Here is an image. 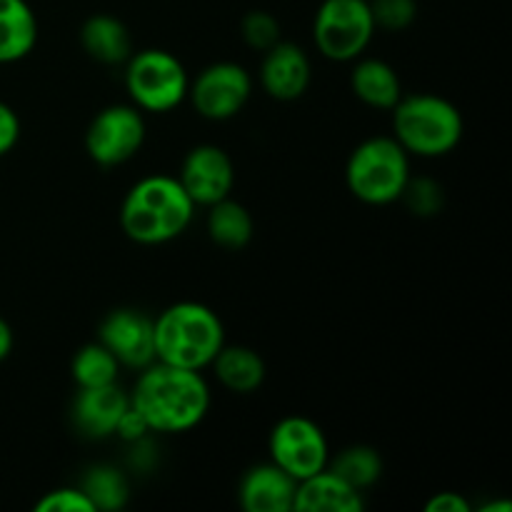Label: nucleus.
<instances>
[{
  "label": "nucleus",
  "mask_w": 512,
  "mask_h": 512,
  "mask_svg": "<svg viewBox=\"0 0 512 512\" xmlns=\"http://www.w3.org/2000/svg\"><path fill=\"white\" fill-rule=\"evenodd\" d=\"M118 373L120 363L103 343L83 345L70 363V375L78 388H100V385L118 383Z\"/></svg>",
  "instance_id": "24"
},
{
  "label": "nucleus",
  "mask_w": 512,
  "mask_h": 512,
  "mask_svg": "<svg viewBox=\"0 0 512 512\" xmlns=\"http://www.w3.org/2000/svg\"><path fill=\"white\" fill-rule=\"evenodd\" d=\"M138 373L130 405L143 415L153 433H188L210 413L213 393L203 370L175 368L153 360Z\"/></svg>",
  "instance_id": "1"
},
{
  "label": "nucleus",
  "mask_w": 512,
  "mask_h": 512,
  "mask_svg": "<svg viewBox=\"0 0 512 512\" xmlns=\"http://www.w3.org/2000/svg\"><path fill=\"white\" fill-rule=\"evenodd\" d=\"M35 512H95L80 488H55L35 503Z\"/></svg>",
  "instance_id": "28"
},
{
  "label": "nucleus",
  "mask_w": 512,
  "mask_h": 512,
  "mask_svg": "<svg viewBox=\"0 0 512 512\" xmlns=\"http://www.w3.org/2000/svg\"><path fill=\"white\" fill-rule=\"evenodd\" d=\"M293 510L298 512H363L365 498L358 488L340 480L328 468L300 480Z\"/></svg>",
  "instance_id": "16"
},
{
  "label": "nucleus",
  "mask_w": 512,
  "mask_h": 512,
  "mask_svg": "<svg viewBox=\"0 0 512 512\" xmlns=\"http://www.w3.org/2000/svg\"><path fill=\"white\" fill-rule=\"evenodd\" d=\"M400 200H403V203L408 205L410 213L418 215V218H433V215H438L440 210H443L445 190L438 180L420 175V178L408 180Z\"/></svg>",
  "instance_id": "25"
},
{
  "label": "nucleus",
  "mask_w": 512,
  "mask_h": 512,
  "mask_svg": "<svg viewBox=\"0 0 512 512\" xmlns=\"http://www.w3.org/2000/svg\"><path fill=\"white\" fill-rule=\"evenodd\" d=\"M375 28L400 33L418 18V0H368Z\"/></svg>",
  "instance_id": "26"
},
{
  "label": "nucleus",
  "mask_w": 512,
  "mask_h": 512,
  "mask_svg": "<svg viewBox=\"0 0 512 512\" xmlns=\"http://www.w3.org/2000/svg\"><path fill=\"white\" fill-rule=\"evenodd\" d=\"M250 95H253V78L243 65L233 60H220L203 68L188 90L195 113L213 123L235 118L248 105Z\"/></svg>",
  "instance_id": "10"
},
{
  "label": "nucleus",
  "mask_w": 512,
  "mask_h": 512,
  "mask_svg": "<svg viewBox=\"0 0 512 512\" xmlns=\"http://www.w3.org/2000/svg\"><path fill=\"white\" fill-rule=\"evenodd\" d=\"M195 203L178 178L165 173L140 178L120 205V228L138 245H165L178 240L193 223Z\"/></svg>",
  "instance_id": "2"
},
{
  "label": "nucleus",
  "mask_w": 512,
  "mask_h": 512,
  "mask_svg": "<svg viewBox=\"0 0 512 512\" xmlns=\"http://www.w3.org/2000/svg\"><path fill=\"white\" fill-rule=\"evenodd\" d=\"M98 343L113 353L120 368L143 370L155 360L153 318L138 308H115L103 318Z\"/></svg>",
  "instance_id": "12"
},
{
  "label": "nucleus",
  "mask_w": 512,
  "mask_h": 512,
  "mask_svg": "<svg viewBox=\"0 0 512 512\" xmlns=\"http://www.w3.org/2000/svg\"><path fill=\"white\" fill-rule=\"evenodd\" d=\"M150 433H153V430L148 428L145 418L138 413V410L133 408V405L125 410L123 418H120V423H118V428H115V435H118V438L123 440V443H128V445H133V443H138V440L148 438Z\"/></svg>",
  "instance_id": "29"
},
{
  "label": "nucleus",
  "mask_w": 512,
  "mask_h": 512,
  "mask_svg": "<svg viewBox=\"0 0 512 512\" xmlns=\"http://www.w3.org/2000/svg\"><path fill=\"white\" fill-rule=\"evenodd\" d=\"M350 88L363 105L375 110H393L403 98V83L390 63L360 55L350 73Z\"/></svg>",
  "instance_id": "17"
},
{
  "label": "nucleus",
  "mask_w": 512,
  "mask_h": 512,
  "mask_svg": "<svg viewBox=\"0 0 512 512\" xmlns=\"http://www.w3.org/2000/svg\"><path fill=\"white\" fill-rule=\"evenodd\" d=\"M270 463L288 473L295 483L328 468L330 445L323 428L305 415L278 420L268 438Z\"/></svg>",
  "instance_id": "8"
},
{
  "label": "nucleus",
  "mask_w": 512,
  "mask_h": 512,
  "mask_svg": "<svg viewBox=\"0 0 512 512\" xmlns=\"http://www.w3.org/2000/svg\"><path fill=\"white\" fill-rule=\"evenodd\" d=\"M80 45L103 65H123L133 55V35L128 25L108 13L90 15L80 28Z\"/></svg>",
  "instance_id": "18"
},
{
  "label": "nucleus",
  "mask_w": 512,
  "mask_h": 512,
  "mask_svg": "<svg viewBox=\"0 0 512 512\" xmlns=\"http://www.w3.org/2000/svg\"><path fill=\"white\" fill-rule=\"evenodd\" d=\"M375 20L368 0H323L313 18L315 48L333 63H353L373 43Z\"/></svg>",
  "instance_id": "7"
},
{
  "label": "nucleus",
  "mask_w": 512,
  "mask_h": 512,
  "mask_svg": "<svg viewBox=\"0 0 512 512\" xmlns=\"http://www.w3.org/2000/svg\"><path fill=\"white\" fill-rule=\"evenodd\" d=\"M85 498L93 503L95 512H118L130 500V480L120 468L108 463L93 465L85 470L83 480L78 485Z\"/></svg>",
  "instance_id": "22"
},
{
  "label": "nucleus",
  "mask_w": 512,
  "mask_h": 512,
  "mask_svg": "<svg viewBox=\"0 0 512 512\" xmlns=\"http://www.w3.org/2000/svg\"><path fill=\"white\" fill-rule=\"evenodd\" d=\"M178 183L183 185V190L188 193V198L193 200L195 208H198V205L210 208V205L230 198V193H233V158H230L228 150H223L220 145H195V148H190L188 155L183 158Z\"/></svg>",
  "instance_id": "11"
},
{
  "label": "nucleus",
  "mask_w": 512,
  "mask_h": 512,
  "mask_svg": "<svg viewBox=\"0 0 512 512\" xmlns=\"http://www.w3.org/2000/svg\"><path fill=\"white\" fill-rule=\"evenodd\" d=\"M512 503L510 500H495V503H488L480 508V512H510Z\"/></svg>",
  "instance_id": "33"
},
{
  "label": "nucleus",
  "mask_w": 512,
  "mask_h": 512,
  "mask_svg": "<svg viewBox=\"0 0 512 512\" xmlns=\"http://www.w3.org/2000/svg\"><path fill=\"white\" fill-rule=\"evenodd\" d=\"M298 483L273 463L253 465L238 485V503L245 512H290Z\"/></svg>",
  "instance_id": "15"
},
{
  "label": "nucleus",
  "mask_w": 512,
  "mask_h": 512,
  "mask_svg": "<svg viewBox=\"0 0 512 512\" xmlns=\"http://www.w3.org/2000/svg\"><path fill=\"white\" fill-rule=\"evenodd\" d=\"M310 83H313V65L300 45L280 40L265 50L260 63V85L270 98L293 103L308 93Z\"/></svg>",
  "instance_id": "14"
},
{
  "label": "nucleus",
  "mask_w": 512,
  "mask_h": 512,
  "mask_svg": "<svg viewBox=\"0 0 512 512\" xmlns=\"http://www.w3.org/2000/svg\"><path fill=\"white\" fill-rule=\"evenodd\" d=\"M130 408V393H125L118 383L100 385V388H78L70 418L75 430L88 440L113 438L120 418Z\"/></svg>",
  "instance_id": "13"
},
{
  "label": "nucleus",
  "mask_w": 512,
  "mask_h": 512,
  "mask_svg": "<svg viewBox=\"0 0 512 512\" xmlns=\"http://www.w3.org/2000/svg\"><path fill=\"white\" fill-rule=\"evenodd\" d=\"M20 140V118L8 103L0 100V158L8 155Z\"/></svg>",
  "instance_id": "30"
},
{
  "label": "nucleus",
  "mask_w": 512,
  "mask_h": 512,
  "mask_svg": "<svg viewBox=\"0 0 512 512\" xmlns=\"http://www.w3.org/2000/svg\"><path fill=\"white\" fill-rule=\"evenodd\" d=\"M153 340L158 363L205 370L225 345V328L213 308L180 300L153 318Z\"/></svg>",
  "instance_id": "3"
},
{
  "label": "nucleus",
  "mask_w": 512,
  "mask_h": 512,
  "mask_svg": "<svg viewBox=\"0 0 512 512\" xmlns=\"http://www.w3.org/2000/svg\"><path fill=\"white\" fill-rule=\"evenodd\" d=\"M240 35H243L248 48L265 53L275 43H280V23L268 10H250L240 23Z\"/></svg>",
  "instance_id": "27"
},
{
  "label": "nucleus",
  "mask_w": 512,
  "mask_h": 512,
  "mask_svg": "<svg viewBox=\"0 0 512 512\" xmlns=\"http://www.w3.org/2000/svg\"><path fill=\"white\" fill-rule=\"evenodd\" d=\"M410 178V155L393 135L363 140L345 163V185L353 198L375 208L398 203Z\"/></svg>",
  "instance_id": "5"
},
{
  "label": "nucleus",
  "mask_w": 512,
  "mask_h": 512,
  "mask_svg": "<svg viewBox=\"0 0 512 512\" xmlns=\"http://www.w3.org/2000/svg\"><path fill=\"white\" fill-rule=\"evenodd\" d=\"M210 368L230 393L250 395L265 383V360L248 345H223Z\"/></svg>",
  "instance_id": "20"
},
{
  "label": "nucleus",
  "mask_w": 512,
  "mask_h": 512,
  "mask_svg": "<svg viewBox=\"0 0 512 512\" xmlns=\"http://www.w3.org/2000/svg\"><path fill=\"white\" fill-rule=\"evenodd\" d=\"M145 118L133 103H115L100 110L85 130V153L100 168H118L140 153Z\"/></svg>",
  "instance_id": "9"
},
{
  "label": "nucleus",
  "mask_w": 512,
  "mask_h": 512,
  "mask_svg": "<svg viewBox=\"0 0 512 512\" xmlns=\"http://www.w3.org/2000/svg\"><path fill=\"white\" fill-rule=\"evenodd\" d=\"M328 470L348 485L358 488L360 493H365L383 478V458L370 445H350V448L330 455Z\"/></svg>",
  "instance_id": "23"
},
{
  "label": "nucleus",
  "mask_w": 512,
  "mask_h": 512,
  "mask_svg": "<svg viewBox=\"0 0 512 512\" xmlns=\"http://www.w3.org/2000/svg\"><path fill=\"white\" fill-rule=\"evenodd\" d=\"M38 43V18L28 0H0V65L28 58Z\"/></svg>",
  "instance_id": "19"
},
{
  "label": "nucleus",
  "mask_w": 512,
  "mask_h": 512,
  "mask_svg": "<svg viewBox=\"0 0 512 512\" xmlns=\"http://www.w3.org/2000/svg\"><path fill=\"white\" fill-rule=\"evenodd\" d=\"M255 223L250 210L233 198L210 205L208 235L215 245L225 250H243L253 240Z\"/></svg>",
  "instance_id": "21"
},
{
  "label": "nucleus",
  "mask_w": 512,
  "mask_h": 512,
  "mask_svg": "<svg viewBox=\"0 0 512 512\" xmlns=\"http://www.w3.org/2000/svg\"><path fill=\"white\" fill-rule=\"evenodd\" d=\"M123 65L125 90L140 113H170L188 98L190 75L170 50H133Z\"/></svg>",
  "instance_id": "6"
},
{
  "label": "nucleus",
  "mask_w": 512,
  "mask_h": 512,
  "mask_svg": "<svg viewBox=\"0 0 512 512\" xmlns=\"http://www.w3.org/2000/svg\"><path fill=\"white\" fill-rule=\"evenodd\" d=\"M425 512H470V503L460 493H438L425 503Z\"/></svg>",
  "instance_id": "31"
},
{
  "label": "nucleus",
  "mask_w": 512,
  "mask_h": 512,
  "mask_svg": "<svg viewBox=\"0 0 512 512\" xmlns=\"http://www.w3.org/2000/svg\"><path fill=\"white\" fill-rule=\"evenodd\" d=\"M463 133L458 105L443 95H403L393 108V138L410 158H445L458 148Z\"/></svg>",
  "instance_id": "4"
},
{
  "label": "nucleus",
  "mask_w": 512,
  "mask_h": 512,
  "mask_svg": "<svg viewBox=\"0 0 512 512\" xmlns=\"http://www.w3.org/2000/svg\"><path fill=\"white\" fill-rule=\"evenodd\" d=\"M13 343H15L13 328H10V325L0 318V363H3L10 353H13Z\"/></svg>",
  "instance_id": "32"
}]
</instances>
